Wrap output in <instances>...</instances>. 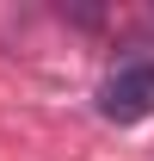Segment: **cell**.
Returning <instances> with one entry per match:
<instances>
[{"label":"cell","instance_id":"1","mask_svg":"<svg viewBox=\"0 0 154 161\" xmlns=\"http://www.w3.org/2000/svg\"><path fill=\"white\" fill-rule=\"evenodd\" d=\"M99 112L111 124H142L154 112V50H130L117 56V68L99 87Z\"/></svg>","mask_w":154,"mask_h":161}]
</instances>
